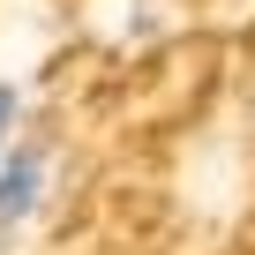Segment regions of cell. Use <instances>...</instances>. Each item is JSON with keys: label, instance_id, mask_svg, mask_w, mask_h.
I'll use <instances>...</instances> for the list:
<instances>
[{"label": "cell", "instance_id": "obj_1", "mask_svg": "<svg viewBox=\"0 0 255 255\" xmlns=\"http://www.w3.org/2000/svg\"><path fill=\"white\" fill-rule=\"evenodd\" d=\"M45 195V150H15V158H0V233L23 225Z\"/></svg>", "mask_w": 255, "mask_h": 255}, {"label": "cell", "instance_id": "obj_2", "mask_svg": "<svg viewBox=\"0 0 255 255\" xmlns=\"http://www.w3.org/2000/svg\"><path fill=\"white\" fill-rule=\"evenodd\" d=\"M8 135H15V90L0 83V150H8Z\"/></svg>", "mask_w": 255, "mask_h": 255}]
</instances>
